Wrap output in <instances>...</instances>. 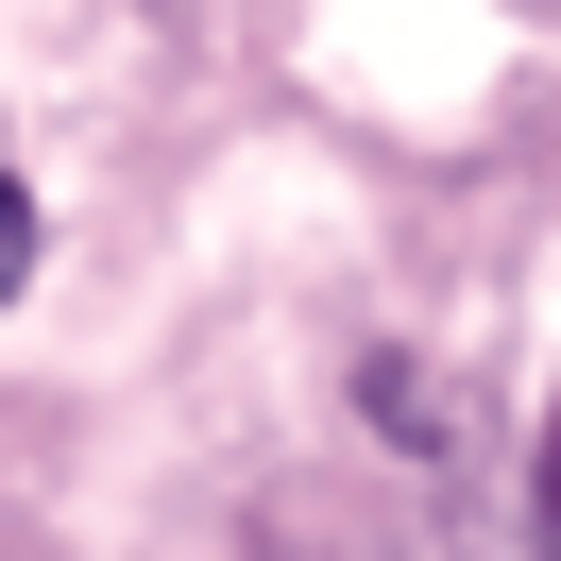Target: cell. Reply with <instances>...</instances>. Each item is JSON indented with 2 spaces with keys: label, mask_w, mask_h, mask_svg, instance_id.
I'll return each instance as SVG.
<instances>
[{
  "label": "cell",
  "mask_w": 561,
  "mask_h": 561,
  "mask_svg": "<svg viewBox=\"0 0 561 561\" xmlns=\"http://www.w3.org/2000/svg\"><path fill=\"white\" fill-rule=\"evenodd\" d=\"M239 561H459V545H443V511L391 493V477H273L255 527H239Z\"/></svg>",
  "instance_id": "obj_1"
},
{
  "label": "cell",
  "mask_w": 561,
  "mask_h": 561,
  "mask_svg": "<svg viewBox=\"0 0 561 561\" xmlns=\"http://www.w3.org/2000/svg\"><path fill=\"white\" fill-rule=\"evenodd\" d=\"M527 561H561V409H545V477H527Z\"/></svg>",
  "instance_id": "obj_3"
},
{
  "label": "cell",
  "mask_w": 561,
  "mask_h": 561,
  "mask_svg": "<svg viewBox=\"0 0 561 561\" xmlns=\"http://www.w3.org/2000/svg\"><path fill=\"white\" fill-rule=\"evenodd\" d=\"M18 289H35V187L0 171V307H18Z\"/></svg>",
  "instance_id": "obj_2"
}]
</instances>
